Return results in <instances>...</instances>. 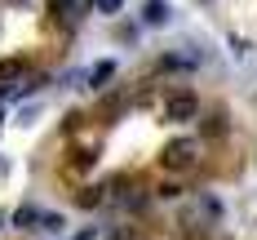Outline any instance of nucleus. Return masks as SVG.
<instances>
[{
	"instance_id": "1",
	"label": "nucleus",
	"mask_w": 257,
	"mask_h": 240,
	"mask_svg": "<svg viewBox=\"0 0 257 240\" xmlns=\"http://www.w3.org/2000/svg\"><path fill=\"white\" fill-rule=\"evenodd\" d=\"M195 111H200V103H195V94H173L169 103H164V120H195Z\"/></svg>"
},
{
	"instance_id": "2",
	"label": "nucleus",
	"mask_w": 257,
	"mask_h": 240,
	"mask_svg": "<svg viewBox=\"0 0 257 240\" xmlns=\"http://www.w3.org/2000/svg\"><path fill=\"white\" fill-rule=\"evenodd\" d=\"M191 151H195V142H191V138H178V142L164 147V165H169V169H186V165H191Z\"/></svg>"
},
{
	"instance_id": "3",
	"label": "nucleus",
	"mask_w": 257,
	"mask_h": 240,
	"mask_svg": "<svg viewBox=\"0 0 257 240\" xmlns=\"http://www.w3.org/2000/svg\"><path fill=\"white\" fill-rule=\"evenodd\" d=\"M169 18V5L164 0H147V23H164Z\"/></svg>"
},
{
	"instance_id": "4",
	"label": "nucleus",
	"mask_w": 257,
	"mask_h": 240,
	"mask_svg": "<svg viewBox=\"0 0 257 240\" xmlns=\"http://www.w3.org/2000/svg\"><path fill=\"white\" fill-rule=\"evenodd\" d=\"M14 222H18V227H31V222H40V213L27 205V209H18V213H14Z\"/></svg>"
},
{
	"instance_id": "5",
	"label": "nucleus",
	"mask_w": 257,
	"mask_h": 240,
	"mask_svg": "<svg viewBox=\"0 0 257 240\" xmlns=\"http://www.w3.org/2000/svg\"><path fill=\"white\" fill-rule=\"evenodd\" d=\"M111 71H115V62H98V67H93V76H89V80H93V85H102V80L111 76Z\"/></svg>"
},
{
	"instance_id": "6",
	"label": "nucleus",
	"mask_w": 257,
	"mask_h": 240,
	"mask_svg": "<svg viewBox=\"0 0 257 240\" xmlns=\"http://www.w3.org/2000/svg\"><path fill=\"white\" fill-rule=\"evenodd\" d=\"M23 71V62H0V80H9V76H18Z\"/></svg>"
},
{
	"instance_id": "7",
	"label": "nucleus",
	"mask_w": 257,
	"mask_h": 240,
	"mask_svg": "<svg viewBox=\"0 0 257 240\" xmlns=\"http://www.w3.org/2000/svg\"><path fill=\"white\" fill-rule=\"evenodd\" d=\"M53 14H62V18H71V0H53Z\"/></svg>"
},
{
	"instance_id": "8",
	"label": "nucleus",
	"mask_w": 257,
	"mask_h": 240,
	"mask_svg": "<svg viewBox=\"0 0 257 240\" xmlns=\"http://www.w3.org/2000/svg\"><path fill=\"white\" fill-rule=\"evenodd\" d=\"M98 5H102L106 14H115V9H120V0H98Z\"/></svg>"
},
{
	"instance_id": "9",
	"label": "nucleus",
	"mask_w": 257,
	"mask_h": 240,
	"mask_svg": "<svg viewBox=\"0 0 257 240\" xmlns=\"http://www.w3.org/2000/svg\"><path fill=\"white\" fill-rule=\"evenodd\" d=\"M0 98H5V89H0Z\"/></svg>"
}]
</instances>
